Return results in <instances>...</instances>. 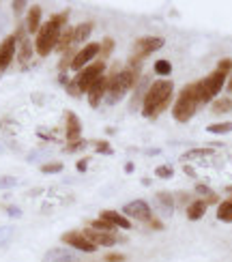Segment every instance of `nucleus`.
Segmentation results:
<instances>
[{
    "label": "nucleus",
    "instance_id": "nucleus-1",
    "mask_svg": "<svg viewBox=\"0 0 232 262\" xmlns=\"http://www.w3.org/2000/svg\"><path fill=\"white\" fill-rule=\"evenodd\" d=\"M172 95H174V84L172 80H155L151 88H148L144 103H142V116L144 118H157L159 114H164L168 110V105L172 103Z\"/></svg>",
    "mask_w": 232,
    "mask_h": 262
},
{
    "label": "nucleus",
    "instance_id": "nucleus-2",
    "mask_svg": "<svg viewBox=\"0 0 232 262\" xmlns=\"http://www.w3.org/2000/svg\"><path fill=\"white\" fill-rule=\"evenodd\" d=\"M67 17H69V13L65 11V13L52 15L45 24H41V28H39V33H37V39H34V52H37L41 58L50 56L52 52L56 50L61 31L67 26Z\"/></svg>",
    "mask_w": 232,
    "mask_h": 262
},
{
    "label": "nucleus",
    "instance_id": "nucleus-3",
    "mask_svg": "<svg viewBox=\"0 0 232 262\" xmlns=\"http://www.w3.org/2000/svg\"><path fill=\"white\" fill-rule=\"evenodd\" d=\"M142 77V69H129L123 67L116 75H108L110 84H108V93H105V103L108 105H116L129 91H133L135 84Z\"/></svg>",
    "mask_w": 232,
    "mask_h": 262
},
{
    "label": "nucleus",
    "instance_id": "nucleus-4",
    "mask_svg": "<svg viewBox=\"0 0 232 262\" xmlns=\"http://www.w3.org/2000/svg\"><path fill=\"white\" fill-rule=\"evenodd\" d=\"M198 108L200 103H198V97H196V88L194 84H187L181 91V95H178V99L174 101V105H172V116H174L176 123H189L196 112H198Z\"/></svg>",
    "mask_w": 232,
    "mask_h": 262
},
{
    "label": "nucleus",
    "instance_id": "nucleus-5",
    "mask_svg": "<svg viewBox=\"0 0 232 262\" xmlns=\"http://www.w3.org/2000/svg\"><path fill=\"white\" fill-rule=\"evenodd\" d=\"M164 45H166V41L162 37H140L133 43V50H132V54H129L127 67L129 69H142V63H144L151 54H155L157 50H162Z\"/></svg>",
    "mask_w": 232,
    "mask_h": 262
},
{
    "label": "nucleus",
    "instance_id": "nucleus-6",
    "mask_svg": "<svg viewBox=\"0 0 232 262\" xmlns=\"http://www.w3.org/2000/svg\"><path fill=\"white\" fill-rule=\"evenodd\" d=\"M105 69H108V63H103L101 58H97V61H93L88 67H84L82 71H77L75 77H73V84L80 88L82 95H84L88 88L93 86V82L97 80V77L105 75Z\"/></svg>",
    "mask_w": 232,
    "mask_h": 262
},
{
    "label": "nucleus",
    "instance_id": "nucleus-7",
    "mask_svg": "<svg viewBox=\"0 0 232 262\" xmlns=\"http://www.w3.org/2000/svg\"><path fill=\"white\" fill-rule=\"evenodd\" d=\"M123 215L132 222V219H138V222H151L153 219V211L148 206L146 200H132L123 206Z\"/></svg>",
    "mask_w": 232,
    "mask_h": 262
},
{
    "label": "nucleus",
    "instance_id": "nucleus-8",
    "mask_svg": "<svg viewBox=\"0 0 232 262\" xmlns=\"http://www.w3.org/2000/svg\"><path fill=\"white\" fill-rule=\"evenodd\" d=\"M99 56V43H86L84 47H80V50L75 52V56H73V63H71V71H82L84 67H88L95 58Z\"/></svg>",
    "mask_w": 232,
    "mask_h": 262
},
{
    "label": "nucleus",
    "instance_id": "nucleus-9",
    "mask_svg": "<svg viewBox=\"0 0 232 262\" xmlns=\"http://www.w3.org/2000/svg\"><path fill=\"white\" fill-rule=\"evenodd\" d=\"M15 41H17V52H15V56H17V61L20 63H28L33 58V52H34V43L31 39H28V31H26V26H20L15 31Z\"/></svg>",
    "mask_w": 232,
    "mask_h": 262
},
{
    "label": "nucleus",
    "instance_id": "nucleus-10",
    "mask_svg": "<svg viewBox=\"0 0 232 262\" xmlns=\"http://www.w3.org/2000/svg\"><path fill=\"white\" fill-rule=\"evenodd\" d=\"M108 84H110V80H108V75H101V77H97V80L93 82V86L86 91V95H88V105L95 110V108H99L101 105V101L105 99V93H108Z\"/></svg>",
    "mask_w": 232,
    "mask_h": 262
},
{
    "label": "nucleus",
    "instance_id": "nucleus-11",
    "mask_svg": "<svg viewBox=\"0 0 232 262\" xmlns=\"http://www.w3.org/2000/svg\"><path fill=\"white\" fill-rule=\"evenodd\" d=\"M63 243H65V245H69L71 249H77V252H84V254L97 252V247H95L93 243L88 241L84 234H82V232H75V230L65 232V234H63Z\"/></svg>",
    "mask_w": 232,
    "mask_h": 262
},
{
    "label": "nucleus",
    "instance_id": "nucleus-12",
    "mask_svg": "<svg viewBox=\"0 0 232 262\" xmlns=\"http://www.w3.org/2000/svg\"><path fill=\"white\" fill-rule=\"evenodd\" d=\"M15 52H17V41L13 34H9V37H4V41L0 43V73H4V71L9 69V65L13 63V58H15Z\"/></svg>",
    "mask_w": 232,
    "mask_h": 262
},
{
    "label": "nucleus",
    "instance_id": "nucleus-13",
    "mask_svg": "<svg viewBox=\"0 0 232 262\" xmlns=\"http://www.w3.org/2000/svg\"><path fill=\"white\" fill-rule=\"evenodd\" d=\"M151 77H146V75H142L140 77V82L135 84L133 88V95H132V101H129V112H138L142 110V103H144V97H146V93H148V88H151Z\"/></svg>",
    "mask_w": 232,
    "mask_h": 262
},
{
    "label": "nucleus",
    "instance_id": "nucleus-14",
    "mask_svg": "<svg viewBox=\"0 0 232 262\" xmlns=\"http://www.w3.org/2000/svg\"><path fill=\"white\" fill-rule=\"evenodd\" d=\"M82 234H84L95 247H112V245H116V243H118V236L112 234V232H99V230L86 228Z\"/></svg>",
    "mask_w": 232,
    "mask_h": 262
},
{
    "label": "nucleus",
    "instance_id": "nucleus-15",
    "mask_svg": "<svg viewBox=\"0 0 232 262\" xmlns=\"http://www.w3.org/2000/svg\"><path fill=\"white\" fill-rule=\"evenodd\" d=\"M155 206H157L159 211V217L168 219L172 217V213H174V194L170 192H157L155 194Z\"/></svg>",
    "mask_w": 232,
    "mask_h": 262
},
{
    "label": "nucleus",
    "instance_id": "nucleus-16",
    "mask_svg": "<svg viewBox=\"0 0 232 262\" xmlns=\"http://www.w3.org/2000/svg\"><path fill=\"white\" fill-rule=\"evenodd\" d=\"M65 125H67V131H65V138H67V144H73V142H80L82 140V123L73 112H67L65 116Z\"/></svg>",
    "mask_w": 232,
    "mask_h": 262
},
{
    "label": "nucleus",
    "instance_id": "nucleus-17",
    "mask_svg": "<svg viewBox=\"0 0 232 262\" xmlns=\"http://www.w3.org/2000/svg\"><path fill=\"white\" fill-rule=\"evenodd\" d=\"M99 217L105 219V222H110L114 228H121V230H129V228H132V222H129V219L125 217L123 213L112 211V208H105V211H101Z\"/></svg>",
    "mask_w": 232,
    "mask_h": 262
},
{
    "label": "nucleus",
    "instance_id": "nucleus-18",
    "mask_svg": "<svg viewBox=\"0 0 232 262\" xmlns=\"http://www.w3.org/2000/svg\"><path fill=\"white\" fill-rule=\"evenodd\" d=\"M41 17H43L41 7H39V4H33V7L28 9V15H26V31H28V34H37L39 33Z\"/></svg>",
    "mask_w": 232,
    "mask_h": 262
},
{
    "label": "nucleus",
    "instance_id": "nucleus-19",
    "mask_svg": "<svg viewBox=\"0 0 232 262\" xmlns=\"http://www.w3.org/2000/svg\"><path fill=\"white\" fill-rule=\"evenodd\" d=\"M43 262H75V254L65 247H54L43 256Z\"/></svg>",
    "mask_w": 232,
    "mask_h": 262
},
{
    "label": "nucleus",
    "instance_id": "nucleus-20",
    "mask_svg": "<svg viewBox=\"0 0 232 262\" xmlns=\"http://www.w3.org/2000/svg\"><path fill=\"white\" fill-rule=\"evenodd\" d=\"M73 31H75V26H65L63 28L61 37H58V43H56V52L65 54L67 50H71V47H73Z\"/></svg>",
    "mask_w": 232,
    "mask_h": 262
},
{
    "label": "nucleus",
    "instance_id": "nucleus-21",
    "mask_svg": "<svg viewBox=\"0 0 232 262\" xmlns=\"http://www.w3.org/2000/svg\"><path fill=\"white\" fill-rule=\"evenodd\" d=\"M93 28H95L93 22H84V24H80V26H75V31H73V47L86 43L88 37L93 34Z\"/></svg>",
    "mask_w": 232,
    "mask_h": 262
},
{
    "label": "nucleus",
    "instance_id": "nucleus-22",
    "mask_svg": "<svg viewBox=\"0 0 232 262\" xmlns=\"http://www.w3.org/2000/svg\"><path fill=\"white\" fill-rule=\"evenodd\" d=\"M206 208H209V204H206L204 200H194L192 204L187 206V219L189 222H198V219L204 217V213H206Z\"/></svg>",
    "mask_w": 232,
    "mask_h": 262
},
{
    "label": "nucleus",
    "instance_id": "nucleus-23",
    "mask_svg": "<svg viewBox=\"0 0 232 262\" xmlns=\"http://www.w3.org/2000/svg\"><path fill=\"white\" fill-rule=\"evenodd\" d=\"M217 219L224 224H232V198L222 200L217 204Z\"/></svg>",
    "mask_w": 232,
    "mask_h": 262
},
{
    "label": "nucleus",
    "instance_id": "nucleus-24",
    "mask_svg": "<svg viewBox=\"0 0 232 262\" xmlns=\"http://www.w3.org/2000/svg\"><path fill=\"white\" fill-rule=\"evenodd\" d=\"M232 112V99L230 97H217L211 103V114H228Z\"/></svg>",
    "mask_w": 232,
    "mask_h": 262
},
{
    "label": "nucleus",
    "instance_id": "nucleus-25",
    "mask_svg": "<svg viewBox=\"0 0 232 262\" xmlns=\"http://www.w3.org/2000/svg\"><path fill=\"white\" fill-rule=\"evenodd\" d=\"M196 194L200 196V200H204L206 204H217V200H219V196L213 192L211 187H206V185H202V183H198L196 185Z\"/></svg>",
    "mask_w": 232,
    "mask_h": 262
},
{
    "label": "nucleus",
    "instance_id": "nucleus-26",
    "mask_svg": "<svg viewBox=\"0 0 232 262\" xmlns=\"http://www.w3.org/2000/svg\"><path fill=\"white\" fill-rule=\"evenodd\" d=\"M114 45H116V41L112 39V37H105V39L99 43V56H101V61H103V63L108 61L110 54L114 52Z\"/></svg>",
    "mask_w": 232,
    "mask_h": 262
},
{
    "label": "nucleus",
    "instance_id": "nucleus-27",
    "mask_svg": "<svg viewBox=\"0 0 232 262\" xmlns=\"http://www.w3.org/2000/svg\"><path fill=\"white\" fill-rule=\"evenodd\" d=\"M153 71H155V75H162L164 80H166V77L172 73V63L166 61V58H162V61H155Z\"/></svg>",
    "mask_w": 232,
    "mask_h": 262
},
{
    "label": "nucleus",
    "instance_id": "nucleus-28",
    "mask_svg": "<svg viewBox=\"0 0 232 262\" xmlns=\"http://www.w3.org/2000/svg\"><path fill=\"white\" fill-rule=\"evenodd\" d=\"M206 131L213 135H226V133H230L232 131V123L230 121H226V123H213L206 127Z\"/></svg>",
    "mask_w": 232,
    "mask_h": 262
},
{
    "label": "nucleus",
    "instance_id": "nucleus-29",
    "mask_svg": "<svg viewBox=\"0 0 232 262\" xmlns=\"http://www.w3.org/2000/svg\"><path fill=\"white\" fill-rule=\"evenodd\" d=\"M88 228H93V230H99V232H112V234H116V228L112 226L110 222H105V219H101V217H97V219H93L91 222V226Z\"/></svg>",
    "mask_w": 232,
    "mask_h": 262
},
{
    "label": "nucleus",
    "instance_id": "nucleus-30",
    "mask_svg": "<svg viewBox=\"0 0 232 262\" xmlns=\"http://www.w3.org/2000/svg\"><path fill=\"white\" fill-rule=\"evenodd\" d=\"M213 151L211 148H194V151H187L181 155V162H189V159H198V157H204V155H211Z\"/></svg>",
    "mask_w": 232,
    "mask_h": 262
},
{
    "label": "nucleus",
    "instance_id": "nucleus-31",
    "mask_svg": "<svg viewBox=\"0 0 232 262\" xmlns=\"http://www.w3.org/2000/svg\"><path fill=\"white\" fill-rule=\"evenodd\" d=\"M13 226H0V247H7L13 239Z\"/></svg>",
    "mask_w": 232,
    "mask_h": 262
},
{
    "label": "nucleus",
    "instance_id": "nucleus-32",
    "mask_svg": "<svg viewBox=\"0 0 232 262\" xmlns=\"http://www.w3.org/2000/svg\"><path fill=\"white\" fill-rule=\"evenodd\" d=\"M63 168L65 165L61 162H50V164H43L39 170L43 172V174H58V172H63Z\"/></svg>",
    "mask_w": 232,
    "mask_h": 262
},
{
    "label": "nucleus",
    "instance_id": "nucleus-33",
    "mask_svg": "<svg viewBox=\"0 0 232 262\" xmlns=\"http://www.w3.org/2000/svg\"><path fill=\"white\" fill-rule=\"evenodd\" d=\"M155 176L157 178H172L174 176V168H172V165H157V168H155Z\"/></svg>",
    "mask_w": 232,
    "mask_h": 262
},
{
    "label": "nucleus",
    "instance_id": "nucleus-34",
    "mask_svg": "<svg viewBox=\"0 0 232 262\" xmlns=\"http://www.w3.org/2000/svg\"><path fill=\"white\" fill-rule=\"evenodd\" d=\"M17 185V178L15 176H0V189H11Z\"/></svg>",
    "mask_w": 232,
    "mask_h": 262
},
{
    "label": "nucleus",
    "instance_id": "nucleus-35",
    "mask_svg": "<svg viewBox=\"0 0 232 262\" xmlns=\"http://www.w3.org/2000/svg\"><path fill=\"white\" fill-rule=\"evenodd\" d=\"M215 69H219V71H224V73H232V58H222V61L217 63V67Z\"/></svg>",
    "mask_w": 232,
    "mask_h": 262
},
{
    "label": "nucleus",
    "instance_id": "nucleus-36",
    "mask_svg": "<svg viewBox=\"0 0 232 262\" xmlns=\"http://www.w3.org/2000/svg\"><path fill=\"white\" fill-rule=\"evenodd\" d=\"M174 204H181V206H189L192 202H189V194L187 192H178V194H174Z\"/></svg>",
    "mask_w": 232,
    "mask_h": 262
},
{
    "label": "nucleus",
    "instance_id": "nucleus-37",
    "mask_svg": "<svg viewBox=\"0 0 232 262\" xmlns=\"http://www.w3.org/2000/svg\"><path fill=\"white\" fill-rule=\"evenodd\" d=\"M95 151H97V153H103V155H112L110 144H108L105 140H97V142H95Z\"/></svg>",
    "mask_w": 232,
    "mask_h": 262
},
{
    "label": "nucleus",
    "instance_id": "nucleus-38",
    "mask_svg": "<svg viewBox=\"0 0 232 262\" xmlns=\"http://www.w3.org/2000/svg\"><path fill=\"white\" fill-rule=\"evenodd\" d=\"M86 144H88L86 140H80V142H73V144H67V148H65V151H67V153H75V151H82Z\"/></svg>",
    "mask_w": 232,
    "mask_h": 262
},
{
    "label": "nucleus",
    "instance_id": "nucleus-39",
    "mask_svg": "<svg viewBox=\"0 0 232 262\" xmlns=\"http://www.w3.org/2000/svg\"><path fill=\"white\" fill-rule=\"evenodd\" d=\"M11 7H13V13H15V15H20L22 11L26 9V2H24V0H15V2L11 4Z\"/></svg>",
    "mask_w": 232,
    "mask_h": 262
},
{
    "label": "nucleus",
    "instance_id": "nucleus-40",
    "mask_svg": "<svg viewBox=\"0 0 232 262\" xmlns=\"http://www.w3.org/2000/svg\"><path fill=\"white\" fill-rule=\"evenodd\" d=\"M105 262H125V256L123 254H108L105 256Z\"/></svg>",
    "mask_w": 232,
    "mask_h": 262
},
{
    "label": "nucleus",
    "instance_id": "nucleus-41",
    "mask_svg": "<svg viewBox=\"0 0 232 262\" xmlns=\"http://www.w3.org/2000/svg\"><path fill=\"white\" fill-rule=\"evenodd\" d=\"M7 213H9L11 217H15V219L22 217V208L20 206H7Z\"/></svg>",
    "mask_w": 232,
    "mask_h": 262
},
{
    "label": "nucleus",
    "instance_id": "nucleus-42",
    "mask_svg": "<svg viewBox=\"0 0 232 262\" xmlns=\"http://www.w3.org/2000/svg\"><path fill=\"white\" fill-rule=\"evenodd\" d=\"M75 168H77V172H86V170H88V159H86V157L80 159V162L75 164Z\"/></svg>",
    "mask_w": 232,
    "mask_h": 262
},
{
    "label": "nucleus",
    "instance_id": "nucleus-43",
    "mask_svg": "<svg viewBox=\"0 0 232 262\" xmlns=\"http://www.w3.org/2000/svg\"><path fill=\"white\" fill-rule=\"evenodd\" d=\"M148 226H151V228H155V230H162L164 228V224H162V219H151V222H148Z\"/></svg>",
    "mask_w": 232,
    "mask_h": 262
},
{
    "label": "nucleus",
    "instance_id": "nucleus-44",
    "mask_svg": "<svg viewBox=\"0 0 232 262\" xmlns=\"http://www.w3.org/2000/svg\"><path fill=\"white\" fill-rule=\"evenodd\" d=\"M133 170H135V165H133L132 162L125 164V174H133Z\"/></svg>",
    "mask_w": 232,
    "mask_h": 262
},
{
    "label": "nucleus",
    "instance_id": "nucleus-45",
    "mask_svg": "<svg viewBox=\"0 0 232 262\" xmlns=\"http://www.w3.org/2000/svg\"><path fill=\"white\" fill-rule=\"evenodd\" d=\"M140 183H142V185H144V187H148V185H151V183H153V181H151V178H148V176H144V178H142V181H140Z\"/></svg>",
    "mask_w": 232,
    "mask_h": 262
},
{
    "label": "nucleus",
    "instance_id": "nucleus-46",
    "mask_svg": "<svg viewBox=\"0 0 232 262\" xmlns=\"http://www.w3.org/2000/svg\"><path fill=\"white\" fill-rule=\"evenodd\" d=\"M183 168H185V172L189 176H196V172H194V168H189V165H183Z\"/></svg>",
    "mask_w": 232,
    "mask_h": 262
},
{
    "label": "nucleus",
    "instance_id": "nucleus-47",
    "mask_svg": "<svg viewBox=\"0 0 232 262\" xmlns=\"http://www.w3.org/2000/svg\"><path fill=\"white\" fill-rule=\"evenodd\" d=\"M228 91H230V93H232V73H230V75H228Z\"/></svg>",
    "mask_w": 232,
    "mask_h": 262
},
{
    "label": "nucleus",
    "instance_id": "nucleus-48",
    "mask_svg": "<svg viewBox=\"0 0 232 262\" xmlns=\"http://www.w3.org/2000/svg\"><path fill=\"white\" fill-rule=\"evenodd\" d=\"M226 192H228V194L232 196V185H228V187H226Z\"/></svg>",
    "mask_w": 232,
    "mask_h": 262
},
{
    "label": "nucleus",
    "instance_id": "nucleus-49",
    "mask_svg": "<svg viewBox=\"0 0 232 262\" xmlns=\"http://www.w3.org/2000/svg\"><path fill=\"white\" fill-rule=\"evenodd\" d=\"M0 151H2V148H0Z\"/></svg>",
    "mask_w": 232,
    "mask_h": 262
}]
</instances>
